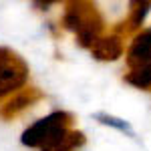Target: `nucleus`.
I'll use <instances>...</instances> for the list:
<instances>
[{"instance_id": "f257e3e1", "label": "nucleus", "mask_w": 151, "mask_h": 151, "mask_svg": "<svg viewBox=\"0 0 151 151\" xmlns=\"http://www.w3.org/2000/svg\"><path fill=\"white\" fill-rule=\"evenodd\" d=\"M73 123V115L67 111H55L47 115L45 119L36 121L35 125L26 129L22 133V145L26 147H36L40 151H58L60 143L65 141L67 133L70 129L69 125Z\"/></svg>"}, {"instance_id": "f03ea898", "label": "nucleus", "mask_w": 151, "mask_h": 151, "mask_svg": "<svg viewBox=\"0 0 151 151\" xmlns=\"http://www.w3.org/2000/svg\"><path fill=\"white\" fill-rule=\"evenodd\" d=\"M28 79V67L18 55L0 47V99L18 93Z\"/></svg>"}, {"instance_id": "7ed1b4c3", "label": "nucleus", "mask_w": 151, "mask_h": 151, "mask_svg": "<svg viewBox=\"0 0 151 151\" xmlns=\"http://www.w3.org/2000/svg\"><path fill=\"white\" fill-rule=\"evenodd\" d=\"M81 4H83V24L77 32V42L85 48H93V45L101 38L105 24L95 4H91V2H81Z\"/></svg>"}, {"instance_id": "20e7f679", "label": "nucleus", "mask_w": 151, "mask_h": 151, "mask_svg": "<svg viewBox=\"0 0 151 151\" xmlns=\"http://www.w3.org/2000/svg\"><path fill=\"white\" fill-rule=\"evenodd\" d=\"M40 99H45V95H42L40 89H36V87L20 89L18 93L12 95L4 105H0V119L10 121V119H14L18 113H22L24 109H28L30 105H35L36 101H40Z\"/></svg>"}, {"instance_id": "39448f33", "label": "nucleus", "mask_w": 151, "mask_h": 151, "mask_svg": "<svg viewBox=\"0 0 151 151\" xmlns=\"http://www.w3.org/2000/svg\"><path fill=\"white\" fill-rule=\"evenodd\" d=\"M93 57L97 60H117L119 57H123L125 47H123V38L119 35H107L101 36L91 48Z\"/></svg>"}, {"instance_id": "423d86ee", "label": "nucleus", "mask_w": 151, "mask_h": 151, "mask_svg": "<svg viewBox=\"0 0 151 151\" xmlns=\"http://www.w3.org/2000/svg\"><path fill=\"white\" fill-rule=\"evenodd\" d=\"M81 24H83V4L81 2H69L67 10L63 14V26L69 28V30L79 32Z\"/></svg>"}, {"instance_id": "0eeeda50", "label": "nucleus", "mask_w": 151, "mask_h": 151, "mask_svg": "<svg viewBox=\"0 0 151 151\" xmlns=\"http://www.w3.org/2000/svg\"><path fill=\"white\" fill-rule=\"evenodd\" d=\"M125 81L129 85H133V87H137V89H149L151 87V63L145 65V67H141V69H137V70L127 73Z\"/></svg>"}, {"instance_id": "6e6552de", "label": "nucleus", "mask_w": 151, "mask_h": 151, "mask_svg": "<svg viewBox=\"0 0 151 151\" xmlns=\"http://www.w3.org/2000/svg\"><path fill=\"white\" fill-rule=\"evenodd\" d=\"M149 10H151V2H135V4H133V10H131V16H129V20H127L129 30L139 28Z\"/></svg>"}, {"instance_id": "1a4fd4ad", "label": "nucleus", "mask_w": 151, "mask_h": 151, "mask_svg": "<svg viewBox=\"0 0 151 151\" xmlns=\"http://www.w3.org/2000/svg\"><path fill=\"white\" fill-rule=\"evenodd\" d=\"M97 119L103 123V125H111V127L119 129V131H127L129 135H133V131H131V127H129L125 121H121V119H117V117H111V115H105V113H99L97 115Z\"/></svg>"}, {"instance_id": "9d476101", "label": "nucleus", "mask_w": 151, "mask_h": 151, "mask_svg": "<svg viewBox=\"0 0 151 151\" xmlns=\"http://www.w3.org/2000/svg\"><path fill=\"white\" fill-rule=\"evenodd\" d=\"M133 42H135V45H139V47H143V48H149V50H151V28L139 32V35L133 38Z\"/></svg>"}]
</instances>
